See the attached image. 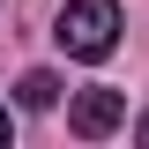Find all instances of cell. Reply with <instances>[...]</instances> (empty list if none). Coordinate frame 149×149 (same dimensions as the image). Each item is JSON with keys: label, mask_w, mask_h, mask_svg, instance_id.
<instances>
[{"label": "cell", "mask_w": 149, "mask_h": 149, "mask_svg": "<svg viewBox=\"0 0 149 149\" xmlns=\"http://www.w3.org/2000/svg\"><path fill=\"white\" fill-rule=\"evenodd\" d=\"M60 45L74 60H104L119 45V0H67V15H60Z\"/></svg>", "instance_id": "1"}, {"label": "cell", "mask_w": 149, "mask_h": 149, "mask_svg": "<svg viewBox=\"0 0 149 149\" xmlns=\"http://www.w3.org/2000/svg\"><path fill=\"white\" fill-rule=\"evenodd\" d=\"M119 119H127V97H119V90H82V97H74V112H67V127L82 134V142H104Z\"/></svg>", "instance_id": "2"}, {"label": "cell", "mask_w": 149, "mask_h": 149, "mask_svg": "<svg viewBox=\"0 0 149 149\" xmlns=\"http://www.w3.org/2000/svg\"><path fill=\"white\" fill-rule=\"evenodd\" d=\"M52 97H60V82H52L45 67H37V74H22V104H30V112H45Z\"/></svg>", "instance_id": "3"}, {"label": "cell", "mask_w": 149, "mask_h": 149, "mask_svg": "<svg viewBox=\"0 0 149 149\" xmlns=\"http://www.w3.org/2000/svg\"><path fill=\"white\" fill-rule=\"evenodd\" d=\"M0 142H8V104H0Z\"/></svg>", "instance_id": "4"}, {"label": "cell", "mask_w": 149, "mask_h": 149, "mask_svg": "<svg viewBox=\"0 0 149 149\" xmlns=\"http://www.w3.org/2000/svg\"><path fill=\"white\" fill-rule=\"evenodd\" d=\"M142 134H149V119H142Z\"/></svg>", "instance_id": "5"}]
</instances>
